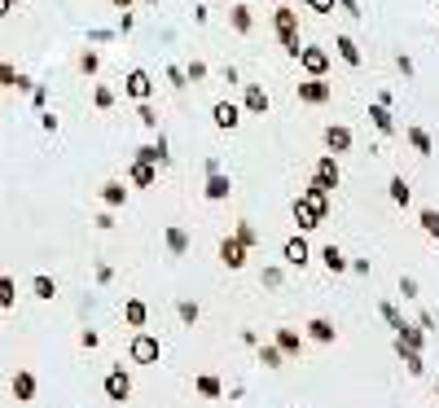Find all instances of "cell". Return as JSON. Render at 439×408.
Segmentation results:
<instances>
[{
    "label": "cell",
    "mask_w": 439,
    "mask_h": 408,
    "mask_svg": "<svg viewBox=\"0 0 439 408\" xmlns=\"http://www.w3.org/2000/svg\"><path fill=\"white\" fill-rule=\"evenodd\" d=\"M272 27H277V40H281V49H286L290 57H299V53H303V40H299V14H294L286 0H277Z\"/></svg>",
    "instance_id": "1"
},
{
    "label": "cell",
    "mask_w": 439,
    "mask_h": 408,
    "mask_svg": "<svg viewBox=\"0 0 439 408\" xmlns=\"http://www.w3.org/2000/svg\"><path fill=\"white\" fill-rule=\"evenodd\" d=\"M290 215H294V224H299V233H312V229H321V224L329 220V211L325 207H316V202L312 198H294L290 202Z\"/></svg>",
    "instance_id": "2"
},
{
    "label": "cell",
    "mask_w": 439,
    "mask_h": 408,
    "mask_svg": "<svg viewBox=\"0 0 439 408\" xmlns=\"http://www.w3.org/2000/svg\"><path fill=\"white\" fill-rule=\"evenodd\" d=\"M127 356H132V365H159V356H163V343L154 338V334L136 329V334H132V347H127Z\"/></svg>",
    "instance_id": "3"
},
{
    "label": "cell",
    "mask_w": 439,
    "mask_h": 408,
    "mask_svg": "<svg viewBox=\"0 0 439 408\" xmlns=\"http://www.w3.org/2000/svg\"><path fill=\"white\" fill-rule=\"evenodd\" d=\"M299 101L303 105H329V101H334V83H329L325 75H307L299 83Z\"/></svg>",
    "instance_id": "4"
},
{
    "label": "cell",
    "mask_w": 439,
    "mask_h": 408,
    "mask_svg": "<svg viewBox=\"0 0 439 408\" xmlns=\"http://www.w3.org/2000/svg\"><path fill=\"white\" fill-rule=\"evenodd\" d=\"M123 92H127V97H132V101H150L154 97V75H150V70H127V79H123Z\"/></svg>",
    "instance_id": "5"
},
{
    "label": "cell",
    "mask_w": 439,
    "mask_h": 408,
    "mask_svg": "<svg viewBox=\"0 0 439 408\" xmlns=\"http://www.w3.org/2000/svg\"><path fill=\"white\" fill-rule=\"evenodd\" d=\"M101 387H105V400H114V404H123V400H127V395H132V378H127V374H123V365H114V369H110V374H105V382H101Z\"/></svg>",
    "instance_id": "6"
},
{
    "label": "cell",
    "mask_w": 439,
    "mask_h": 408,
    "mask_svg": "<svg viewBox=\"0 0 439 408\" xmlns=\"http://www.w3.org/2000/svg\"><path fill=\"white\" fill-rule=\"evenodd\" d=\"M294 62H299V66L307 70V75H325L334 57H329V49H316V44H303V53L294 57Z\"/></svg>",
    "instance_id": "7"
},
{
    "label": "cell",
    "mask_w": 439,
    "mask_h": 408,
    "mask_svg": "<svg viewBox=\"0 0 439 408\" xmlns=\"http://www.w3.org/2000/svg\"><path fill=\"white\" fill-rule=\"evenodd\" d=\"M211 123H216L220 132H233L237 123H242V105H233V101H216V105H211Z\"/></svg>",
    "instance_id": "8"
},
{
    "label": "cell",
    "mask_w": 439,
    "mask_h": 408,
    "mask_svg": "<svg viewBox=\"0 0 439 408\" xmlns=\"http://www.w3.org/2000/svg\"><path fill=\"white\" fill-rule=\"evenodd\" d=\"M246 250H251V246H242L237 237H224V242H220V263H224L229 272L246 268Z\"/></svg>",
    "instance_id": "9"
},
{
    "label": "cell",
    "mask_w": 439,
    "mask_h": 408,
    "mask_svg": "<svg viewBox=\"0 0 439 408\" xmlns=\"http://www.w3.org/2000/svg\"><path fill=\"white\" fill-rule=\"evenodd\" d=\"M268 92H264V83H242V110H251V114H268Z\"/></svg>",
    "instance_id": "10"
},
{
    "label": "cell",
    "mask_w": 439,
    "mask_h": 408,
    "mask_svg": "<svg viewBox=\"0 0 439 408\" xmlns=\"http://www.w3.org/2000/svg\"><path fill=\"white\" fill-rule=\"evenodd\" d=\"M233 194V180L224 176V172H207V189H203V198L207 202H229Z\"/></svg>",
    "instance_id": "11"
},
{
    "label": "cell",
    "mask_w": 439,
    "mask_h": 408,
    "mask_svg": "<svg viewBox=\"0 0 439 408\" xmlns=\"http://www.w3.org/2000/svg\"><path fill=\"white\" fill-rule=\"evenodd\" d=\"M316 180H321L325 189H338V180H343V172H338V159L334 154H321V159H316V172H312Z\"/></svg>",
    "instance_id": "12"
},
{
    "label": "cell",
    "mask_w": 439,
    "mask_h": 408,
    "mask_svg": "<svg viewBox=\"0 0 439 408\" xmlns=\"http://www.w3.org/2000/svg\"><path fill=\"white\" fill-rule=\"evenodd\" d=\"M303 329H307V338H312V343H325V347L338 338V329H334V320H329V316H312Z\"/></svg>",
    "instance_id": "13"
},
{
    "label": "cell",
    "mask_w": 439,
    "mask_h": 408,
    "mask_svg": "<svg viewBox=\"0 0 439 408\" xmlns=\"http://www.w3.org/2000/svg\"><path fill=\"white\" fill-rule=\"evenodd\" d=\"M281 259H286V263H290V268H303V263H307V259H312V246H307V242H303V237H290V242H286V246H281Z\"/></svg>",
    "instance_id": "14"
},
{
    "label": "cell",
    "mask_w": 439,
    "mask_h": 408,
    "mask_svg": "<svg viewBox=\"0 0 439 408\" xmlns=\"http://www.w3.org/2000/svg\"><path fill=\"white\" fill-rule=\"evenodd\" d=\"M325 150H329V154H347V150H351V127L329 123V127H325Z\"/></svg>",
    "instance_id": "15"
},
{
    "label": "cell",
    "mask_w": 439,
    "mask_h": 408,
    "mask_svg": "<svg viewBox=\"0 0 439 408\" xmlns=\"http://www.w3.org/2000/svg\"><path fill=\"white\" fill-rule=\"evenodd\" d=\"M127 180H132L136 189H154V185H159V167H154V163H132V167H127Z\"/></svg>",
    "instance_id": "16"
},
{
    "label": "cell",
    "mask_w": 439,
    "mask_h": 408,
    "mask_svg": "<svg viewBox=\"0 0 439 408\" xmlns=\"http://www.w3.org/2000/svg\"><path fill=\"white\" fill-rule=\"evenodd\" d=\"M369 123L382 132V136H396V114H391V105L374 101V105H369Z\"/></svg>",
    "instance_id": "17"
},
{
    "label": "cell",
    "mask_w": 439,
    "mask_h": 408,
    "mask_svg": "<svg viewBox=\"0 0 439 408\" xmlns=\"http://www.w3.org/2000/svg\"><path fill=\"white\" fill-rule=\"evenodd\" d=\"M405 136H409L413 154H422V159H431V154H435V141H431V132H426V127L413 123V127H405Z\"/></svg>",
    "instance_id": "18"
},
{
    "label": "cell",
    "mask_w": 439,
    "mask_h": 408,
    "mask_svg": "<svg viewBox=\"0 0 439 408\" xmlns=\"http://www.w3.org/2000/svg\"><path fill=\"white\" fill-rule=\"evenodd\" d=\"M101 202H105V211H119L127 202V189H123V180H105L101 185Z\"/></svg>",
    "instance_id": "19"
},
{
    "label": "cell",
    "mask_w": 439,
    "mask_h": 408,
    "mask_svg": "<svg viewBox=\"0 0 439 408\" xmlns=\"http://www.w3.org/2000/svg\"><path fill=\"white\" fill-rule=\"evenodd\" d=\"M123 320H127L132 329H145V320H150L145 298H127V303H123Z\"/></svg>",
    "instance_id": "20"
},
{
    "label": "cell",
    "mask_w": 439,
    "mask_h": 408,
    "mask_svg": "<svg viewBox=\"0 0 439 408\" xmlns=\"http://www.w3.org/2000/svg\"><path fill=\"white\" fill-rule=\"evenodd\" d=\"M136 163H154V167H163V163H167V141H150V145H141L136 150Z\"/></svg>",
    "instance_id": "21"
},
{
    "label": "cell",
    "mask_w": 439,
    "mask_h": 408,
    "mask_svg": "<svg viewBox=\"0 0 439 408\" xmlns=\"http://www.w3.org/2000/svg\"><path fill=\"white\" fill-rule=\"evenodd\" d=\"M281 347V356H303V334L299 329H277V338H272Z\"/></svg>",
    "instance_id": "22"
},
{
    "label": "cell",
    "mask_w": 439,
    "mask_h": 408,
    "mask_svg": "<svg viewBox=\"0 0 439 408\" xmlns=\"http://www.w3.org/2000/svg\"><path fill=\"white\" fill-rule=\"evenodd\" d=\"M194 391L203 395V400H220V395H224V382H220L216 374H198V378H194Z\"/></svg>",
    "instance_id": "23"
},
{
    "label": "cell",
    "mask_w": 439,
    "mask_h": 408,
    "mask_svg": "<svg viewBox=\"0 0 439 408\" xmlns=\"http://www.w3.org/2000/svg\"><path fill=\"white\" fill-rule=\"evenodd\" d=\"M334 53H338L347 66H360V62H365V57H360V44H356L351 35H338V40H334Z\"/></svg>",
    "instance_id": "24"
},
{
    "label": "cell",
    "mask_w": 439,
    "mask_h": 408,
    "mask_svg": "<svg viewBox=\"0 0 439 408\" xmlns=\"http://www.w3.org/2000/svg\"><path fill=\"white\" fill-rule=\"evenodd\" d=\"M14 400H18V404H31V400H35V374H27V369L14 374Z\"/></svg>",
    "instance_id": "25"
},
{
    "label": "cell",
    "mask_w": 439,
    "mask_h": 408,
    "mask_svg": "<svg viewBox=\"0 0 439 408\" xmlns=\"http://www.w3.org/2000/svg\"><path fill=\"white\" fill-rule=\"evenodd\" d=\"M229 22H233L237 35H251V31H255V18H251V9H246V5H233V9H229Z\"/></svg>",
    "instance_id": "26"
},
{
    "label": "cell",
    "mask_w": 439,
    "mask_h": 408,
    "mask_svg": "<svg viewBox=\"0 0 439 408\" xmlns=\"http://www.w3.org/2000/svg\"><path fill=\"white\" fill-rule=\"evenodd\" d=\"M321 263H325L329 272H347V255H343V250H338L334 242H329V246H321Z\"/></svg>",
    "instance_id": "27"
},
{
    "label": "cell",
    "mask_w": 439,
    "mask_h": 408,
    "mask_svg": "<svg viewBox=\"0 0 439 408\" xmlns=\"http://www.w3.org/2000/svg\"><path fill=\"white\" fill-rule=\"evenodd\" d=\"M396 356L405 360V369H409L413 378H422V374H426V365H422V351H413V347H400V343H396Z\"/></svg>",
    "instance_id": "28"
},
{
    "label": "cell",
    "mask_w": 439,
    "mask_h": 408,
    "mask_svg": "<svg viewBox=\"0 0 439 408\" xmlns=\"http://www.w3.org/2000/svg\"><path fill=\"white\" fill-rule=\"evenodd\" d=\"M391 202H396V207H409V202H413V189H409V180L405 176H391Z\"/></svg>",
    "instance_id": "29"
},
{
    "label": "cell",
    "mask_w": 439,
    "mask_h": 408,
    "mask_svg": "<svg viewBox=\"0 0 439 408\" xmlns=\"http://www.w3.org/2000/svg\"><path fill=\"white\" fill-rule=\"evenodd\" d=\"M396 343H400V347H413V351H422V347H426V329H418V325H405V329L396 334Z\"/></svg>",
    "instance_id": "30"
},
{
    "label": "cell",
    "mask_w": 439,
    "mask_h": 408,
    "mask_svg": "<svg viewBox=\"0 0 439 408\" xmlns=\"http://www.w3.org/2000/svg\"><path fill=\"white\" fill-rule=\"evenodd\" d=\"M259 365H264V369H281V365H286L281 347L277 343H259Z\"/></svg>",
    "instance_id": "31"
},
{
    "label": "cell",
    "mask_w": 439,
    "mask_h": 408,
    "mask_svg": "<svg viewBox=\"0 0 439 408\" xmlns=\"http://www.w3.org/2000/svg\"><path fill=\"white\" fill-rule=\"evenodd\" d=\"M31 294H35V298H44V303H49V298H57V281L49 277V272H40V277L31 281Z\"/></svg>",
    "instance_id": "32"
},
{
    "label": "cell",
    "mask_w": 439,
    "mask_h": 408,
    "mask_svg": "<svg viewBox=\"0 0 439 408\" xmlns=\"http://www.w3.org/2000/svg\"><path fill=\"white\" fill-rule=\"evenodd\" d=\"M259 285H264V290H281V285H286V268H277V263H268V268L259 272Z\"/></svg>",
    "instance_id": "33"
},
{
    "label": "cell",
    "mask_w": 439,
    "mask_h": 408,
    "mask_svg": "<svg viewBox=\"0 0 439 408\" xmlns=\"http://www.w3.org/2000/svg\"><path fill=\"white\" fill-rule=\"evenodd\" d=\"M167 250H172V259H181L185 250H189V233H185V229H176V224L167 229Z\"/></svg>",
    "instance_id": "34"
},
{
    "label": "cell",
    "mask_w": 439,
    "mask_h": 408,
    "mask_svg": "<svg viewBox=\"0 0 439 408\" xmlns=\"http://www.w3.org/2000/svg\"><path fill=\"white\" fill-rule=\"evenodd\" d=\"M303 198H312V202H316V207H325V211H329V189H325V185H321V180H316V176H312V180H307V189H303Z\"/></svg>",
    "instance_id": "35"
},
{
    "label": "cell",
    "mask_w": 439,
    "mask_h": 408,
    "mask_svg": "<svg viewBox=\"0 0 439 408\" xmlns=\"http://www.w3.org/2000/svg\"><path fill=\"white\" fill-rule=\"evenodd\" d=\"M176 316H181L185 325H198V316H203V307H198L194 298H181V303H176Z\"/></svg>",
    "instance_id": "36"
},
{
    "label": "cell",
    "mask_w": 439,
    "mask_h": 408,
    "mask_svg": "<svg viewBox=\"0 0 439 408\" xmlns=\"http://www.w3.org/2000/svg\"><path fill=\"white\" fill-rule=\"evenodd\" d=\"M418 224H422V233L439 237V211H435V207H422V211H418Z\"/></svg>",
    "instance_id": "37"
},
{
    "label": "cell",
    "mask_w": 439,
    "mask_h": 408,
    "mask_svg": "<svg viewBox=\"0 0 439 408\" xmlns=\"http://www.w3.org/2000/svg\"><path fill=\"white\" fill-rule=\"evenodd\" d=\"M14 303H18V285H14V277H0V312L14 307Z\"/></svg>",
    "instance_id": "38"
},
{
    "label": "cell",
    "mask_w": 439,
    "mask_h": 408,
    "mask_svg": "<svg viewBox=\"0 0 439 408\" xmlns=\"http://www.w3.org/2000/svg\"><path fill=\"white\" fill-rule=\"evenodd\" d=\"M233 237H237L242 246H255V242H259V229H255L251 220H237V233H233Z\"/></svg>",
    "instance_id": "39"
},
{
    "label": "cell",
    "mask_w": 439,
    "mask_h": 408,
    "mask_svg": "<svg viewBox=\"0 0 439 408\" xmlns=\"http://www.w3.org/2000/svg\"><path fill=\"white\" fill-rule=\"evenodd\" d=\"M378 312H382V320H387V325H391V329H396V334H400V329H405V325H409V320H405V316H400V307H396V303H382V307H378Z\"/></svg>",
    "instance_id": "40"
},
{
    "label": "cell",
    "mask_w": 439,
    "mask_h": 408,
    "mask_svg": "<svg viewBox=\"0 0 439 408\" xmlns=\"http://www.w3.org/2000/svg\"><path fill=\"white\" fill-rule=\"evenodd\" d=\"M92 105H97V110H110V105H114V92L105 88V83H97V88H92Z\"/></svg>",
    "instance_id": "41"
},
{
    "label": "cell",
    "mask_w": 439,
    "mask_h": 408,
    "mask_svg": "<svg viewBox=\"0 0 439 408\" xmlns=\"http://www.w3.org/2000/svg\"><path fill=\"white\" fill-rule=\"evenodd\" d=\"M136 119H141L145 127H159V110H154L150 101H141V105H136Z\"/></svg>",
    "instance_id": "42"
},
{
    "label": "cell",
    "mask_w": 439,
    "mask_h": 408,
    "mask_svg": "<svg viewBox=\"0 0 439 408\" xmlns=\"http://www.w3.org/2000/svg\"><path fill=\"white\" fill-rule=\"evenodd\" d=\"M79 70H84V75H97V70H101V57H97V53L88 49L84 57H79Z\"/></svg>",
    "instance_id": "43"
},
{
    "label": "cell",
    "mask_w": 439,
    "mask_h": 408,
    "mask_svg": "<svg viewBox=\"0 0 439 408\" xmlns=\"http://www.w3.org/2000/svg\"><path fill=\"white\" fill-rule=\"evenodd\" d=\"M163 79H167L172 88H185V83H189L185 79V66H167V70H163Z\"/></svg>",
    "instance_id": "44"
},
{
    "label": "cell",
    "mask_w": 439,
    "mask_h": 408,
    "mask_svg": "<svg viewBox=\"0 0 439 408\" xmlns=\"http://www.w3.org/2000/svg\"><path fill=\"white\" fill-rule=\"evenodd\" d=\"M0 88H18V70L9 62H0Z\"/></svg>",
    "instance_id": "45"
},
{
    "label": "cell",
    "mask_w": 439,
    "mask_h": 408,
    "mask_svg": "<svg viewBox=\"0 0 439 408\" xmlns=\"http://www.w3.org/2000/svg\"><path fill=\"white\" fill-rule=\"evenodd\" d=\"M185 79H189V83L207 79V62H189V66H185Z\"/></svg>",
    "instance_id": "46"
},
{
    "label": "cell",
    "mask_w": 439,
    "mask_h": 408,
    "mask_svg": "<svg viewBox=\"0 0 439 408\" xmlns=\"http://www.w3.org/2000/svg\"><path fill=\"white\" fill-rule=\"evenodd\" d=\"M334 5H338L347 18H365V14H360V0H334Z\"/></svg>",
    "instance_id": "47"
},
{
    "label": "cell",
    "mask_w": 439,
    "mask_h": 408,
    "mask_svg": "<svg viewBox=\"0 0 439 408\" xmlns=\"http://www.w3.org/2000/svg\"><path fill=\"white\" fill-rule=\"evenodd\" d=\"M312 14H334V0H303Z\"/></svg>",
    "instance_id": "48"
},
{
    "label": "cell",
    "mask_w": 439,
    "mask_h": 408,
    "mask_svg": "<svg viewBox=\"0 0 439 408\" xmlns=\"http://www.w3.org/2000/svg\"><path fill=\"white\" fill-rule=\"evenodd\" d=\"M400 294H405V298H418V277H400Z\"/></svg>",
    "instance_id": "49"
},
{
    "label": "cell",
    "mask_w": 439,
    "mask_h": 408,
    "mask_svg": "<svg viewBox=\"0 0 439 408\" xmlns=\"http://www.w3.org/2000/svg\"><path fill=\"white\" fill-rule=\"evenodd\" d=\"M79 343L92 351V347H101V334H97V329H84V334H79Z\"/></svg>",
    "instance_id": "50"
},
{
    "label": "cell",
    "mask_w": 439,
    "mask_h": 408,
    "mask_svg": "<svg viewBox=\"0 0 439 408\" xmlns=\"http://www.w3.org/2000/svg\"><path fill=\"white\" fill-rule=\"evenodd\" d=\"M40 127H44V132H57V114L44 110V114H40Z\"/></svg>",
    "instance_id": "51"
},
{
    "label": "cell",
    "mask_w": 439,
    "mask_h": 408,
    "mask_svg": "<svg viewBox=\"0 0 439 408\" xmlns=\"http://www.w3.org/2000/svg\"><path fill=\"white\" fill-rule=\"evenodd\" d=\"M92 224H97V229L105 233V229H114V215H110V211H101V215H97V220H92Z\"/></svg>",
    "instance_id": "52"
},
{
    "label": "cell",
    "mask_w": 439,
    "mask_h": 408,
    "mask_svg": "<svg viewBox=\"0 0 439 408\" xmlns=\"http://www.w3.org/2000/svg\"><path fill=\"white\" fill-rule=\"evenodd\" d=\"M14 14V0H0V18H9Z\"/></svg>",
    "instance_id": "53"
},
{
    "label": "cell",
    "mask_w": 439,
    "mask_h": 408,
    "mask_svg": "<svg viewBox=\"0 0 439 408\" xmlns=\"http://www.w3.org/2000/svg\"><path fill=\"white\" fill-rule=\"evenodd\" d=\"M110 5H114V9H132L136 0H110Z\"/></svg>",
    "instance_id": "54"
},
{
    "label": "cell",
    "mask_w": 439,
    "mask_h": 408,
    "mask_svg": "<svg viewBox=\"0 0 439 408\" xmlns=\"http://www.w3.org/2000/svg\"><path fill=\"white\" fill-rule=\"evenodd\" d=\"M141 5H159V0H141Z\"/></svg>",
    "instance_id": "55"
},
{
    "label": "cell",
    "mask_w": 439,
    "mask_h": 408,
    "mask_svg": "<svg viewBox=\"0 0 439 408\" xmlns=\"http://www.w3.org/2000/svg\"><path fill=\"white\" fill-rule=\"evenodd\" d=\"M435 400H439V387H435Z\"/></svg>",
    "instance_id": "56"
},
{
    "label": "cell",
    "mask_w": 439,
    "mask_h": 408,
    "mask_svg": "<svg viewBox=\"0 0 439 408\" xmlns=\"http://www.w3.org/2000/svg\"><path fill=\"white\" fill-rule=\"evenodd\" d=\"M272 5H277V0H272Z\"/></svg>",
    "instance_id": "57"
}]
</instances>
